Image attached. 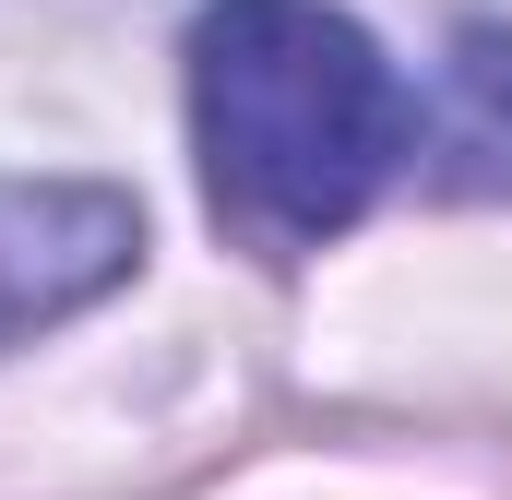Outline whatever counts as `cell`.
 I'll use <instances>...</instances> for the list:
<instances>
[{
    "label": "cell",
    "mask_w": 512,
    "mask_h": 500,
    "mask_svg": "<svg viewBox=\"0 0 512 500\" xmlns=\"http://www.w3.org/2000/svg\"><path fill=\"white\" fill-rule=\"evenodd\" d=\"M143 262V203L108 179H0V346L96 310Z\"/></svg>",
    "instance_id": "7a4b0ae2"
},
{
    "label": "cell",
    "mask_w": 512,
    "mask_h": 500,
    "mask_svg": "<svg viewBox=\"0 0 512 500\" xmlns=\"http://www.w3.org/2000/svg\"><path fill=\"white\" fill-rule=\"evenodd\" d=\"M429 155V191H465V203H512V24H453V60H441V108L417 120Z\"/></svg>",
    "instance_id": "3957f363"
},
{
    "label": "cell",
    "mask_w": 512,
    "mask_h": 500,
    "mask_svg": "<svg viewBox=\"0 0 512 500\" xmlns=\"http://www.w3.org/2000/svg\"><path fill=\"white\" fill-rule=\"evenodd\" d=\"M191 155L215 227L262 262H298L393 191V167L417 155V96L334 0H203Z\"/></svg>",
    "instance_id": "6da1fadb"
}]
</instances>
